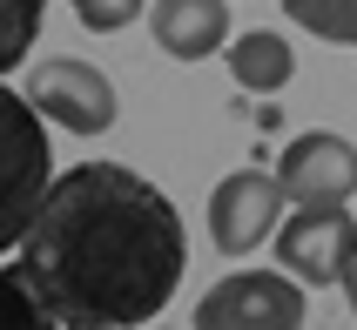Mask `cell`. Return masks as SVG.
<instances>
[{
    "mask_svg": "<svg viewBox=\"0 0 357 330\" xmlns=\"http://www.w3.org/2000/svg\"><path fill=\"white\" fill-rule=\"evenodd\" d=\"M182 256V216L155 182L121 162H81L7 250V276L61 330H121L176 297Z\"/></svg>",
    "mask_w": 357,
    "mask_h": 330,
    "instance_id": "obj_1",
    "label": "cell"
},
{
    "mask_svg": "<svg viewBox=\"0 0 357 330\" xmlns=\"http://www.w3.org/2000/svg\"><path fill=\"white\" fill-rule=\"evenodd\" d=\"M0 156H7V202H0V243L14 250L34 209L47 202V142H40V108L27 88H0Z\"/></svg>",
    "mask_w": 357,
    "mask_h": 330,
    "instance_id": "obj_2",
    "label": "cell"
},
{
    "mask_svg": "<svg viewBox=\"0 0 357 330\" xmlns=\"http://www.w3.org/2000/svg\"><path fill=\"white\" fill-rule=\"evenodd\" d=\"M310 317V297L277 270H243V276H222L216 290L196 303V324L202 330H290Z\"/></svg>",
    "mask_w": 357,
    "mask_h": 330,
    "instance_id": "obj_3",
    "label": "cell"
},
{
    "mask_svg": "<svg viewBox=\"0 0 357 330\" xmlns=\"http://www.w3.org/2000/svg\"><path fill=\"white\" fill-rule=\"evenodd\" d=\"M20 88H27V101H34L47 121L75 128V135H101V128H115V115H121L115 81L101 75V68H88V61H68V54L40 61Z\"/></svg>",
    "mask_w": 357,
    "mask_h": 330,
    "instance_id": "obj_4",
    "label": "cell"
},
{
    "mask_svg": "<svg viewBox=\"0 0 357 330\" xmlns=\"http://www.w3.org/2000/svg\"><path fill=\"white\" fill-rule=\"evenodd\" d=\"M290 202L283 175H263V169H236L222 175L216 195H209V236H216L222 256H250L257 243L277 236V216Z\"/></svg>",
    "mask_w": 357,
    "mask_h": 330,
    "instance_id": "obj_5",
    "label": "cell"
},
{
    "mask_svg": "<svg viewBox=\"0 0 357 330\" xmlns=\"http://www.w3.org/2000/svg\"><path fill=\"white\" fill-rule=\"evenodd\" d=\"M283 189H290V209H351L357 195V149L331 128H310L283 149L277 162Z\"/></svg>",
    "mask_w": 357,
    "mask_h": 330,
    "instance_id": "obj_6",
    "label": "cell"
},
{
    "mask_svg": "<svg viewBox=\"0 0 357 330\" xmlns=\"http://www.w3.org/2000/svg\"><path fill=\"white\" fill-rule=\"evenodd\" d=\"M351 223H357L351 209H290V223L277 230V263L303 283H337Z\"/></svg>",
    "mask_w": 357,
    "mask_h": 330,
    "instance_id": "obj_7",
    "label": "cell"
},
{
    "mask_svg": "<svg viewBox=\"0 0 357 330\" xmlns=\"http://www.w3.org/2000/svg\"><path fill=\"white\" fill-rule=\"evenodd\" d=\"M149 34L176 61H209L229 47V7L222 0H149Z\"/></svg>",
    "mask_w": 357,
    "mask_h": 330,
    "instance_id": "obj_8",
    "label": "cell"
},
{
    "mask_svg": "<svg viewBox=\"0 0 357 330\" xmlns=\"http://www.w3.org/2000/svg\"><path fill=\"white\" fill-rule=\"evenodd\" d=\"M290 68H297V54H290L283 34H243V40H229V75H236L250 95H277L283 81H290Z\"/></svg>",
    "mask_w": 357,
    "mask_h": 330,
    "instance_id": "obj_9",
    "label": "cell"
},
{
    "mask_svg": "<svg viewBox=\"0 0 357 330\" xmlns=\"http://www.w3.org/2000/svg\"><path fill=\"white\" fill-rule=\"evenodd\" d=\"M283 14L310 27L317 40H337V47H357V0H283Z\"/></svg>",
    "mask_w": 357,
    "mask_h": 330,
    "instance_id": "obj_10",
    "label": "cell"
},
{
    "mask_svg": "<svg viewBox=\"0 0 357 330\" xmlns=\"http://www.w3.org/2000/svg\"><path fill=\"white\" fill-rule=\"evenodd\" d=\"M40 27V0H7V34H0V68H20L27 34Z\"/></svg>",
    "mask_w": 357,
    "mask_h": 330,
    "instance_id": "obj_11",
    "label": "cell"
},
{
    "mask_svg": "<svg viewBox=\"0 0 357 330\" xmlns=\"http://www.w3.org/2000/svg\"><path fill=\"white\" fill-rule=\"evenodd\" d=\"M68 7L81 14V27H95V34H121L149 0H68Z\"/></svg>",
    "mask_w": 357,
    "mask_h": 330,
    "instance_id": "obj_12",
    "label": "cell"
},
{
    "mask_svg": "<svg viewBox=\"0 0 357 330\" xmlns=\"http://www.w3.org/2000/svg\"><path fill=\"white\" fill-rule=\"evenodd\" d=\"M344 303H351V317H357V223H351V243H344Z\"/></svg>",
    "mask_w": 357,
    "mask_h": 330,
    "instance_id": "obj_13",
    "label": "cell"
}]
</instances>
